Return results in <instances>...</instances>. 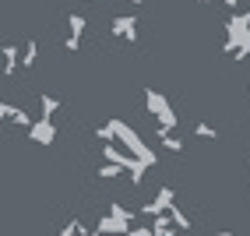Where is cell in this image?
Here are the masks:
<instances>
[{"label": "cell", "instance_id": "cell-1", "mask_svg": "<svg viewBox=\"0 0 250 236\" xmlns=\"http://www.w3.org/2000/svg\"><path fill=\"white\" fill-rule=\"evenodd\" d=\"M99 134V141H113V145H120L124 151H127V155H134L141 166H145V170H152V166H159V155H155V151L152 148H148L145 145V138H141V134L134 130V127H130L127 120H106L103 127H99L95 130Z\"/></svg>", "mask_w": 250, "mask_h": 236}, {"label": "cell", "instance_id": "cell-2", "mask_svg": "<svg viewBox=\"0 0 250 236\" xmlns=\"http://www.w3.org/2000/svg\"><path fill=\"white\" fill-rule=\"evenodd\" d=\"M134 212L130 208H124V205H109V212L95 222V233L92 236H127L130 233V226H134Z\"/></svg>", "mask_w": 250, "mask_h": 236}, {"label": "cell", "instance_id": "cell-3", "mask_svg": "<svg viewBox=\"0 0 250 236\" xmlns=\"http://www.w3.org/2000/svg\"><path fill=\"white\" fill-rule=\"evenodd\" d=\"M145 109L155 116V124H159V130H176V109L169 106V99H166L162 92H155V88H145Z\"/></svg>", "mask_w": 250, "mask_h": 236}, {"label": "cell", "instance_id": "cell-4", "mask_svg": "<svg viewBox=\"0 0 250 236\" xmlns=\"http://www.w3.org/2000/svg\"><path fill=\"white\" fill-rule=\"evenodd\" d=\"M226 53H232V49H236L247 36H250V11H236V14H229V21H226Z\"/></svg>", "mask_w": 250, "mask_h": 236}, {"label": "cell", "instance_id": "cell-5", "mask_svg": "<svg viewBox=\"0 0 250 236\" xmlns=\"http://www.w3.org/2000/svg\"><path fill=\"white\" fill-rule=\"evenodd\" d=\"M173 205H176V194H173V187H159V191H155V197L148 201V205H141V212H138V215L155 218V215H166Z\"/></svg>", "mask_w": 250, "mask_h": 236}, {"label": "cell", "instance_id": "cell-6", "mask_svg": "<svg viewBox=\"0 0 250 236\" xmlns=\"http://www.w3.org/2000/svg\"><path fill=\"white\" fill-rule=\"evenodd\" d=\"M85 28H88L85 14H67V39H63V49H67V53H78V49H81Z\"/></svg>", "mask_w": 250, "mask_h": 236}, {"label": "cell", "instance_id": "cell-7", "mask_svg": "<svg viewBox=\"0 0 250 236\" xmlns=\"http://www.w3.org/2000/svg\"><path fill=\"white\" fill-rule=\"evenodd\" d=\"M113 28V36L116 39H124V43H138V18L134 14H116V18L109 21Z\"/></svg>", "mask_w": 250, "mask_h": 236}, {"label": "cell", "instance_id": "cell-8", "mask_svg": "<svg viewBox=\"0 0 250 236\" xmlns=\"http://www.w3.org/2000/svg\"><path fill=\"white\" fill-rule=\"evenodd\" d=\"M28 138L36 141L39 148L53 145V138H57V124H53V120H32V127H28Z\"/></svg>", "mask_w": 250, "mask_h": 236}, {"label": "cell", "instance_id": "cell-9", "mask_svg": "<svg viewBox=\"0 0 250 236\" xmlns=\"http://www.w3.org/2000/svg\"><path fill=\"white\" fill-rule=\"evenodd\" d=\"M0 60H4V64H0V67H4V74H14L21 67V49L14 46V43H7L4 49H0Z\"/></svg>", "mask_w": 250, "mask_h": 236}, {"label": "cell", "instance_id": "cell-10", "mask_svg": "<svg viewBox=\"0 0 250 236\" xmlns=\"http://www.w3.org/2000/svg\"><path fill=\"white\" fill-rule=\"evenodd\" d=\"M57 113H60V99L49 95V92H42L39 95V120H53Z\"/></svg>", "mask_w": 250, "mask_h": 236}, {"label": "cell", "instance_id": "cell-11", "mask_svg": "<svg viewBox=\"0 0 250 236\" xmlns=\"http://www.w3.org/2000/svg\"><path fill=\"white\" fill-rule=\"evenodd\" d=\"M155 134H159V145H162V148H169V151H183V141L176 138L173 130H155Z\"/></svg>", "mask_w": 250, "mask_h": 236}, {"label": "cell", "instance_id": "cell-12", "mask_svg": "<svg viewBox=\"0 0 250 236\" xmlns=\"http://www.w3.org/2000/svg\"><path fill=\"white\" fill-rule=\"evenodd\" d=\"M36 60H39V43H36V39H28L25 49H21V67H32Z\"/></svg>", "mask_w": 250, "mask_h": 236}, {"label": "cell", "instance_id": "cell-13", "mask_svg": "<svg viewBox=\"0 0 250 236\" xmlns=\"http://www.w3.org/2000/svg\"><path fill=\"white\" fill-rule=\"evenodd\" d=\"M60 236H92V233H88V226L81 222V218H71V222L60 229Z\"/></svg>", "mask_w": 250, "mask_h": 236}, {"label": "cell", "instance_id": "cell-14", "mask_svg": "<svg viewBox=\"0 0 250 236\" xmlns=\"http://www.w3.org/2000/svg\"><path fill=\"white\" fill-rule=\"evenodd\" d=\"M194 134H197V138H205V141H215V138H219V130H215L211 124H205V120L194 124Z\"/></svg>", "mask_w": 250, "mask_h": 236}, {"label": "cell", "instance_id": "cell-15", "mask_svg": "<svg viewBox=\"0 0 250 236\" xmlns=\"http://www.w3.org/2000/svg\"><path fill=\"white\" fill-rule=\"evenodd\" d=\"M116 176H124V170H120V166H99V180H116Z\"/></svg>", "mask_w": 250, "mask_h": 236}, {"label": "cell", "instance_id": "cell-16", "mask_svg": "<svg viewBox=\"0 0 250 236\" xmlns=\"http://www.w3.org/2000/svg\"><path fill=\"white\" fill-rule=\"evenodd\" d=\"M226 7H240V0H226Z\"/></svg>", "mask_w": 250, "mask_h": 236}, {"label": "cell", "instance_id": "cell-17", "mask_svg": "<svg viewBox=\"0 0 250 236\" xmlns=\"http://www.w3.org/2000/svg\"><path fill=\"white\" fill-rule=\"evenodd\" d=\"M215 236H236V233H229V229H226V233H215Z\"/></svg>", "mask_w": 250, "mask_h": 236}, {"label": "cell", "instance_id": "cell-18", "mask_svg": "<svg viewBox=\"0 0 250 236\" xmlns=\"http://www.w3.org/2000/svg\"><path fill=\"white\" fill-rule=\"evenodd\" d=\"M197 4H211V0H197Z\"/></svg>", "mask_w": 250, "mask_h": 236}, {"label": "cell", "instance_id": "cell-19", "mask_svg": "<svg viewBox=\"0 0 250 236\" xmlns=\"http://www.w3.org/2000/svg\"><path fill=\"white\" fill-rule=\"evenodd\" d=\"M127 4H141V0H127Z\"/></svg>", "mask_w": 250, "mask_h": 236}, {"label": "cell", "instance_id": "cell-20", "mask_svg": "<svg viewBox=\"0 0 250 236\" xmlns=\"http://www.w3.org/2000/svg\"><path fill=\"white\" fill-rule=\"evenodd\" d=\"M173 236H183V233H173Z\"/></svg>", "mask_w": 250, "mask_h": 236}, {"label": "cell", "instance_id": "cell-21", "mask_svg": "<svg viewBox=\"0 0 250 236\" xmlns=\"http://www.w3.org/2000/svg\"><path fill=\"white\" fill-rule=\"evenodd\" d=\"M0 124H4V116H0Z\"/></svg>", "mask_w": 250, "mask_h": 236}]
</instances>
